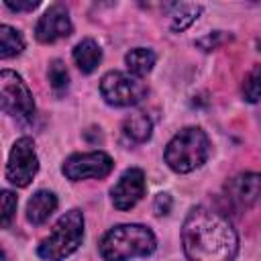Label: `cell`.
Segmentation results:
<instances>
[{
	"label": "cell",
	"mask_w": 261,
	"mask_h": 261,
	"mask_svg": "<svg viewBox=\"0 0 261 261\" xmlns=\"http://www.w3.org/2000/svg\"><path fill=\"white\" fill-rule=\"evenodd\" d=\"M224 41H226V37L222 35V31H214V33H210V35L198 39L196 45L202 47L204 51H212V49H216V47H218L220 43H224Z\"/></svg>",
	"instance_id": "obj_21"
},
{
	"label": "cell",
	"mask_w": 261,
	"mask_h": 261,
	"mask_svg": "<svg viewBox=\"0 0 261 261\" xmlns=\"http://www.w3.org/2000/svg\"><path fill=\"white\" fill-rule=\"evenodd\" d=\"M6 6L10 8V10H35L37 6H39V2H33V0H29V2H14V0H6Z\"/></svg>",
	"instance_id": "obj_23"
},
{
	"label": "cell",
	"mask_w": 261,
	"mask_h": 261,
	"mask_svg": "<svg viewBox=\"0 0 261 261\" xmlns=\"http://www.w3.org/2000/svg\"><path fill=\"white\" fill-rule=\"evenodd\" d=\"M243 98L251 104L261 100V63H255L243 80Z\"/></svg>",
	"instance_id": "obj_17"
},
{
	"label": "cell",
	"mask_w": 261,
	"mask_h": 261,
	"mask_svg": "<svg viewBox=\"0 0 261 261\" xmlns=\"http://www.w3.org/2000/svg\"><path fill=\"white\" fill-rule=\"evenodd\" d=\"M57 208V196L49 190L35 192L27 202V220L31 224H43Z\"/></svg>",
	"instance_id": "obj_12"
},
{
	"label": "cell",
	"mask_w": 261,
	"mask_h": 261,
	"mask_svg": "<svg viewBox=\"0 0 261 261\" xmlns=\"http://www.w3.org/2000/svg\"><path fill=\"white\" fill-rule=\"evenodd\" d=\"M122 130H124V135H126L130 141H135V143H145V141L151 139L153 122H151V118H149L147 114H141V112H139V114H130V116L124 120Z\"/></svg>",
	"instance_id": "obj_15"
},
{
	"label": "cell",
	"mask_w": 261,
	"mask_h": 261,
	"mask_svg": "<svg viewBox=\"0 0 261 261\" xmlns=\"http://www.w3.org/2000/svg\"><path fill=\"white\" fill-rule=\"evenodd\" d=\"M71 31H73V24H71L69 12L63 4L49 6L35 24V37L41 43H55L59 39L69 37Z\"/></svg>",
	"instance_id": "obj_10"
},
{
	"label": "cell",
	"mask_w": 261,
	"mask_h": 261,
	"mask_svg": "<svg viewBox=\"0 0 261 261\" xmlns=\"http://www.w3.org/2000/svg\"><path fill=\"white\" fill-rule=\"evenodd\" d=\"M177 12L173 14V20H171V31H184L188 29L204 10V6L200 4H177L175 6Z\"/></svg>",
	"instance_id": "obj_18"
},
{
	"label": "cell",
	"mask_w": 261,
	"mask_h": 261,
	"mask_svg": "<svg viewBox=\"0 0 261 261\" xmlns=\"http://www.w3.org/2000/svg\"><path fill=\"white\" fill-rule=\"evenodd\" d=\"M145 173L139 167L126 169L118 181L110 190V198L114 208L118 210H130L143 196H145Z\"/></svg>",
	"instance_id": "obj_11"
},
{
	"label": "cell",
	"mask_w": 261,
	"mask_h": 261,
	"mask_svg": "<svg viewBox=\"0 0 261 261\" xmlns=\"http://www.w3.org/2000/svg\"><path fill=\"white\" fill-rule=\"evenodd\" d=\"M259 47H261V43H259Z\"/></svg>",
	"instance_id": "obj_24"
},
{
	"label": "cell",
	"mask_w": 261,
	"mask_h": 261,
	"mask_svg": "<svg viewBox=\"0 0 261 261\" xmlns=\"http://www.w3.org/2000/svg\"><path fill=\"white\" fill-rule=\"evenodd\" d=\"M82 241H84V214L82 210L73 208L65 212L55 222L51 234L39 243L37 255L45 261H63L73 251H77Z\"/></svg>",
	"instance_id": "obj_4"
},
{
	"label": "cell",
	"mask_w": 261,
	"mask_h": 261,
	"mask_svg": "<svg viewBox=\"0 0 261 261\" xmlns=\"http://www.w3.org/2000/svg\"><path fill=\"white\" fill-rule=\"evenodd\" d=\"M22 49H24L22 35L8 24H0V57L10 59V57L18 55Z\"/></svg>",
	"instance_id": "obj_16"
},
{
	"label": "cell",
	"mask_w": 261,
	"mask_h": 261,
	"mask_svg": "<svg viewBox=\"0 0 261 261\" xmlns=\"http://www.w3.org/2000/svg\"><path fill=\"white\" fill-rule=\"evenodd\" d=\"M47 75H49V84H51V88H53V92L57 96H61L69 88V71H67L65 63L61 59H53L51 61Z\"/></svg>",
	"instance_id": "obj_19"
},
{
	"label": "cell",
	"mask_w": 261,
	"mask_h": 261,
	"mask_svg": "<svg viewBox=\"0 0 261 261\" xmlns=\"http://www.w3.org/2000/svg\"><path fill=\"white\" fill-rule=\"evenodd\" d=\"M171 204H173L171 196H169L167 192H163V194H157V196H155V202H153V210H155V214H157V216H165V214H169V210H171Z\"/></svg>",
	"instance_id": "obj_22"
},
{
	"label": "cell",
	"mask_w": 261,
	"mask_h": 261,
	"mask_svg": "<svg viewBox=\"0 0 261 261\" xmlns=\"http://www.w3.org/2000/svg\"><path fill=\"white\" fill-rule=\"evenodd\" d=\"M261 196V173L245 171L234 175L224 186V198L234 210L251 208Z\"/></svg>",
	"instance_id": "obj_9"
},
{
	"label": "cell",
	"mask_w": 261,
	"mask_h": 261,
	"mask_svg": "<svg viewBox=\"0 0 261 261\" xmlns=\"http://www.w3.org/2000/svg\"><path fill=\"white\" fill-rule=\"evenodd\" d=\"M210 155L208 135L198 126H186L165 147V163L175 173H190L198 169Z\"/></svg>",
	"instance_id": "obj_3"
},
{
	"label": "cell",
	"mask_w": 261,
	"mask_h": 261,
	"mask_svg": "<svg viewBox=\"0 0 261 261\" xmlns=\"http://www.w3.org/2000/svg\"><path fill=\"white\" fill-rule=\"evenodd\" d=\"M73 61L84 73H92L102 61V49L94 39H82L73 47Z\"/></svg>",
	"instance_id": "obj_13"
},
{
	"label": "cell",
	"mask_w": 261,
	"mask_h": 261,
	"mask_svg": "<svg viewBox=\"0 0 261 261\" xmlns=\"http://www.w3.org/2000/svg\"><path fill=\"white\" fill-rule=\"evenodd\" d=\"M155 247L157 241L151 228L143 224H118L102 237L100 255L104 261H128L151 255Z\"/></svg>",
	"instance_id": "obj_2"
},
{
	"label": "cell",
	"mask_w": 261,
	"mask_h": 261,
	"mask_svg": "<svg viewBox=\"0 0 261 261\" xmlns=\"http://www.w3.org/2000/svg\"><path fill=\"white\" fill-rule=\"evenodd\" d=\"M155 61H157L155 51H153V49H147V47H135V49H130V51L124 55V63H126L128 71H130L133 75H137V77L149 73V71L153 69Z\"/></svg>",
	"instance_id": "obj_14"
},
{
	"label": "cell",
	"mask_w": 261,
	"mask_h": 261,
	"mask_svg": "<svg viewBox=\"0 0 261 261\" xmlns=\"http://www.w3.org/2000/svg\"><path fill=\"white\" fill-rule=\"evenodd\" d=\"M0 104L6 114L20 122H29L35 116V100L22 77L12 69L0 73Z\"/></svg>",
	"instance_id": "obj_5"
},
{
	"label": "cell",
	"mask_w": 261,
	"mask_h": 261,
	"mask_svg": "<svg viewBox=\"0 0 261 261\" xmlns=\"http://www.w3.org/2000/svg\"><path fill=\"white\" fill-rule=\"evenodd\" d=\"M14 212H16V196L10 190H4L2 192V226L4 228L10 224Z\"/></svg>",
	"instance_id": "obj_20"
},
{
	"label": "cell",
	"mask_w": 261,
	"mask_h": 261,
	"mask_svg": "<svg viewBox=\"0 0 261 261\" xmlns=\"http://www.w3.org/2000/svg\"><path fill=\"white\" fill-rule=\"evenodd\" d=\"M39 171V157L35 151V143L29 137H20L14 141L8 163H6V179L12 186L24 188L33 181V177Z\"/></svg>",
	"instance_id": "obj_7"
},
{
	"label": "cell",
	"mask_w": 261,
	"mask_h": 261,
	"mask_svg": "<svg viewBox=\"0 0 261 261\" xmlns=\"http://www.w3.org/2000/svg\"><path fill=\"white\" fill-rule=\"evenodd\" d=\"M114 163L110 159L108 153L104 151H92V153H75L69 155L63 165L61 171L67 179L71 181H82V179H100L106 177L112 171Z\"/></svg>",
	"instance_id": "obj_8"
},
{
	"label": "cell",
	"mask_w": 261,
	"mask_h": 261,
	"mask_svg": "<svg viewBox=\"0 0 261 261\" xmlns=\"http://www.w3.org/2000/svg\"><path fill=\"white\" fill-rule=\"evenodd\" d=\"M181 245L188 261H234L239 237L232 224L206 206H194L181 226Z\"/></svg>",
	"instance_id": "obj_1"
},
{
	"label": "cell",
	"mask_w": 261,
	"mask_h": 261,
	"mask_svg": "<svg viewBox=\"0 0 261 261\" xmlns=\"http://www.w3.org/2000/svg\"><path fill=\"white\" fill-rule=\"evenodd\" d=\"M100 94L110 106L126 108L139 104L147 96V86L133 73L108 71L100 80Z\"/></svg>",
	"instance_id": "obj_6"
}]
</instances>
